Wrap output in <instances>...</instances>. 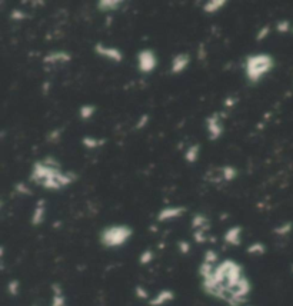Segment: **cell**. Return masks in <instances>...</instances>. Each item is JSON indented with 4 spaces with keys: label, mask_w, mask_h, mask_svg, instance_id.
Wrapping results in <instances>:
<instances>
[{
    "label": "cell",
    "mask_w": 293,
    "mask_h": 306,
    "mask_svg": "<svg viewBox=\"0 0 293 306\" xmlns=\"http://www.w3.org/2000/svg\"><path fill=\"white\" fill-rule=\"evenodd\" d=\"M77 180V175L73 172H62L59 160L53 156L34 162L30 173V182L43 186L49 190H60Z\"/></svg>",
    "instance_id": "6da1fadb"
},
{
    "label": "cell",
    "mask_w": 293,
    "mask_h": 306,
    "mask_svg": "<svg viewBox=\"0 0 293 306\" xmlns=\"http://www.w3.org/2000/svg\"><path fill=\"white\" fill-rule=\"evenodd\" d=\"M275 67V59L269 53L249 54L245 62V73L250 85L259 83L263 76H266Z\"/></svg>",
    "instance_id": "7a4b0ae2"
},
{
    "label": "cell",
    "mask_w": 293,
    "mask_h": 306,
    "mask_svg": "<svg viewBox=\"0 0 293 306\" xmlns=\"http://www.w3.org/2000/svg\"><path fill=\"white\" fill-rule=\"evenodd\" d=\"M133 235V229L127 225H110L105 227L99 235L100 243L105 247H120L129 242Z\"/></svg>",
    "instance_id": "3957f363"
},
{
    "label": "cell",
    "mask_w": 293,
    "mask_h": 306,
    "mask_svg": "<svg viewBox=\"0 0 293 306\" xmlns=\"http://www.w3.org/2000/svg\"><path fill=\"white\" fill-rule=\"evenodd\" d=\"M138 67L142 73H152L156 66H158V58H156V53L153 50L150 49H143L140 50L138 56Z\"/></svg>",
    "instance_id": "277c9868"
},
{
    "label": "cell",
    "mask_w": 293,
    "mask_h": 306,
    "mask_svg": "<svg viewBox=\"0 0 293 306\" xmlns=\"http://www.w3.org/2000/svg\"><path fill=\"white\" fill-rule=\"evenodd\" d=\"M206 129L209 139L218 140L223 135V120H222V113L210 114L206 119Z\"/></svg>",
    "instance_id": "5b68a950"
},
{
    "label": "cell",
    "mask_w": 293,
    "mask_h": 306,
    "mask_svg": "<svg viewBox=\"0 0 293 306\" xmlns=\"http://www.w3.org/2000/svg\"><path fill=\"white\" fill-rule=\"evenodd\" d=\"M93 49L94 53L99 54V56H102V58H105V59L107 60H112L114 63H120V62L123 60V54H122V52H120L119 49L107 46V45L102 43V42H97L93 46Z\"/></svg>",
    "instance_id": "8992f818"
},
{
    "label": "cell",
    "mask_w": 293,
    "mask_h": 306,
    "mask_svg": "<svg viewBox=\"0 0 293 306\" xmlns=\"http://www.w3.org/2000/svg\"><path fill=\"white\" fill-rule=\"evenodd\" d=\"M190 65V54L189 53H178L172 59V65H170V73L179 74L185 72L187 66Z\"/></svg>",
    "instance_id": "52a82bcc"
},
{
    "label": "cell",
    "mask_w": 293,
    "mask_h": 306,
    "mask_svg": "<svg viewBox=\"0 0 293 306\" xmlns=\"http://www.w3.org/2000/svg\"><path fill=\"white\" fill-rule=\"evenodd\" d=\"M185 207L183 206H167L165 209H162L159 213H158V222H167L170 219H176L182 216L185 213Z\"/></svg>",
    "instance_id": "ba28073f"
},
{
    "label": "cell",
    "mask_w": 293,
    "mask_h": 306,
    "mask_svg": "<svg viewBox=\"0 0 293 306\" xmlns=\"http://www.w3.org/2000/svg\"><path fill=\"white\" fill-rule=\"evenodd\" d=\"M225 243L230 245V246H239L242 243V227L240 226H232L229 227L223 236Z\"/></svg>",
    "instance_id": "9c48e42d"
},
{
    "label": "cell",
    "mask_w": 293,
    "mask_h": 306,
    "mask_svg": "<svg viewBox=\"0 0 293 306\" xmlns=\"http://www.w3.org/2000/svg\"><path fill=\"white\" fill-rule=\"evenodd\" d=\"M174 299V292L170 289H163L159 293H156L152 299H149V305L150 306H163L166 305L167 302Z\"/></svg>",
    "instance_id": "30bf717a"
},
{
    "label": "cell",
    "mask_w": 293,
    "mask_h": 306,
    "mask_svg": "<svg viewBox=\"0 0 293 306\" xmlns=\"http://www.w3.org/2000/svg\"><path fill=\"white\" fill-rule=\"evenodd\" d=\"M45 218H46V203H45V200L40 199L36 203V206H34L33 216H32V225L39 226V225L43 223Z\"/></svg>",
    "instance_id": "8fae6325"
},
{
    "label": "cell",
    "mask_w": 293,
    "mask_h": 306,
    "mask_svg": "<svg viewBox=\"0 0 293 306\" xmlns=\"http://www.w3.org/2000/svg\"><path fill=\"white\" fill-rule=\"evenodd\" d=\"M70 59H72L70 54L66 52H52L45 56L43 62L45 63H66V62H70Z\"/></svg>",
    "instance_id": "7c38bea8"
},
{
    "label": "cell",
    "mask_w": 293,
    "mask_h": 306,
    "mask_svg": "<svg viewBox=\"0 0 293 306\" xmlns=\"http://www.w3.org/2000/svg\"><path fill=\"white\" fill-rule=\"evenodd\" d=\"M209 219H207L205 215H202V213H198V215H194L193 219H192V227H193L194 231H207L209 229Z\"/></svg>",
    "instance_id": "4fadbf2b"
},
{
    "label": "cell",
    "mask_w": 293,
    "mask_h": 306,
    "mask_svg": "<svg viewBox=\"0 0 293 306\" xmlns=\"http://www.w3.org/2000/svg\"><path fill=\"white\" fill-rule=\"evenodd\" d=\"M122 5V2L119 0H102L97 3V9H99L100 12H103V13H107V12H114V10H118Z\"/></svg>",
    "instance_id": "5bb4252c"
},
{
    "label": "cell",
    "mask_w": 293,
    "mask_h": 306,
    "mask_svg": "<svg viewBox=\"0 0 293 306\" xmlns=\"http://www.w3.org/2000/svg\"><path fill=\"white\" fill-rule=\"evenodd\" d=\"M226 3H227L226 0H210V2L205 3V6H203V12L207 14H213L216 13V12H219L220 9H223Z\"/></svg>",
    "instance_id": "9a60e30c"
},
{
    "label": "cell",
    "mask_w": 293,
    "mask_h": 306,
    "mask_svg": "<svg viewBox=\"0 0 293 306\" xmlns=\"http://www.w3.org/2000/svg\"><path fill=\"white\" fill-rule=\"evenodd\" d=\"M199 153L200 145L199 143H194L192 146H189V149L185 152V160L189 162V163H194V162H198V159H199Z\"/></svg>",
    "instance_id": "2e32d148"
},
{
    "label": "cell",
    "mask_w": 293,
    "mask_h": 306,
    "mask_svg": "<svg viewBox=\"0 0 293 306\" xmlns=\"http://www.w3.org/2000/svg\"><path fill=\"white\" fill-rule=\"evenodd\" d=\"M53 298H52V306H66L65 295L62 292L59 285H53Z\"/></svg>",
    "instance_id": "e0dca14e"
},
{
    "label": "cell",
    "mask_w": 293,
    "mask_h": 306,
    "mask_svg": "<svg viewBox=\"0 0 293 306\" xmlns=\"http://www.w3.org/2000/svg\"><path fill=\"white\" fill-rule=\"evenodd\" d=\"M82 145L85 147H89V149H96V147L103 146V145H105V140L90 138V136H85V138L82 139Z\"/></svg>",
    "instance_id": "ac0fdd59"
},
{
    "label": "cell",
    "mask_w": 293,
    "mask_h": 306,
    "mask_svg": "<svg viewBox=\"0 0 293 306\" xmlns=\"http://www.w3.org/2000/svg\"><path fill=\"white\" fill-rule=\"evenodd\" d=\"M246 252L249 253V255L260 256V255H263V253L266 252V246H265L263 243H260V242H255L250 246H247Z\"/></svg>",
    "instance_id": "d6986e66"
},
{
    "label": "cell",
    "mask_w": 293,
    "mask_h": 306,
    "mask_svg": "<svg viewBox=\"0 0 293 306\" xmlns=\"http://www.w3.org/2000/svg\"><path fill=\"white\" fill-rule=\"evenodd\" d=\"M96 113V107L93 105H85L79 109V116L83 120H89Z\"/></svg>",
    "instance_id": "ffe728a7"
},
{
    "label": "cell",
    "mask_w": 293,
    "mask_h": 306,
    "mask_svg": "<svg viewBox=\"0 0 293 306\" xmlns=\"http://www.w3.org/2000/svg\"><path fill=\"white\" fill-rule=\"evenodd\" d=\"M222 172H223V179L225 182H232L236 179L238 176V169L233 166H222Z\"/></svg>",
    "instance_id": "44dd1931"
},
{
    "label": "cell",
    "mask_w": 293,
    "mask_h": 306,
    "mask_svg": "<svg viewBox=\"0 0 293 306\" xmlns=\"http://www.w3.org/2000/svg\"><path fill=\"white\" fill-rule=\"evenodd\" d=\"M218 259H219V255L213 249H207L203 255V262L210 263V265H218Z\"/></svg>",
    "instance_id": "7402d4cb"
},
{
    "label": "cell",
    "mask_w": 293,
    "mask_h": 306,
    "mask_svg": "<svg viewBox=\"0 0 293 306\" xmlns=\"http://www.w3.org/2000/svg\"><path fill=\"white\" fill-rule=\"evenodd\" d=\"M154 258V253L150 251V249H146V251H143L142 252V255H140V258H139V262H140V265H149L152 260H153Z\"/></svg>",
    "instance_id": "603a6c76"
},
{
    "label": "cell",
    "mask_w": 293,
    "mask_h": 306,
    "mask_svg": "<svg viewBox=\"0 0 293 306\" xmlns=\"http://www.w3.org/2000/svg\"><path fill=\"white\" fill-rule=\"evenodd\" d=\"M7 289H9V293L12 295V296H17L19 295V291H20V283L19 280H10L9 282V286H7Z\"/></svg>",
    "instance_id": "cb8c5ba5"
},
{
    "label": "cell",
    "mask_w": 293,
    "mask_h": 306,
    "mask_svg": "<svg viewBox=\"0 0 293 306\" xmlns=\"http://www.w3.org/2000/svg\"><path fill=\"white\" fill-rule=\"evenodd\" d=\"M292 223H290V222H287V223H283V225H282V226H279V227H276V229H275V233H278V235H282V236H283V235H287V233L290 232V231H292Z\"/></svg>",
    "instance_id": "d4e9b609"
},
{
    "label": "cell",
    "mask_w": 293,
    "mask_h": 306,
    "mask_svg": "<svg viewBox=\"0 0 293 306\" xmlns=\"http://www.w3.org/2000/svg\"><path fill=\"white\" fill-rule=\"evenodd\" d=\"M178 247H179V252L183 253V255H187L190 252V243L186 242V240H179L178 242Z\"/></svg>",
    "instance_id": "484cf974"
},
{
    "label": "cell",
    "mask_w": 293,
    "mask_h": 306,
    "mask_svg": "<svg viewBox=\"0 0 293 306\" xmlns=\"http://www.w3.org/2000/svg\"><path fill=\"white\" fill-rule=\"evenodd\" d=\"M134 291H136V296H138V298H139V299H143V300H149V292H147L146 289H145V288L143 286H136V289H134Z\"/></svg>",
    "instance_id": "4316f807"
},
{
    "label": "cell",
    "mask_w": 293,
    "mask_h": 306,
    "mask_svg": "<svg viewBox=\"0 0 293 306\" xmlns=\"http://www.w3.org/2000/svg\"><path fill=\"white\" fill-rule=\"evenodd\" d=\"M276 29L282 32V33H285V32H289V29H290V23L287 22V20H280L278 22V25H276Z\"/></svg>",
    "instance_id": "83f0119b"
},
{
    "label": "cell",
    "mask_w": 293,
    "mask_h": 306,
    "mask_svg": "<svg viewBox=\"0 0 293 306\" xmlns=\"http://www.w3.org/2000/svg\"><path fill=\"white\" fill-rule=\"evenodd\" d=\"M269 32H270V29H269V26L262 27V29H260V30H259V33H258V36H256V39H258V40L265 39V37H266L267 34H269Z\"/></svg>",
    "instance_id": "f1b7e54d"
},
{
    "label": "cell",
    "mask_w": 293,
    "mask_h": 306,
    "mask_svg": "<svg viewBox=\"0 0 293 306\" xmlns=\"http://www.w3.org/2000/svg\"><path fill=\"white\" fill-rule=\"evenodd\" d=\"M149 122V114H143L142 118H140V122L136 125V129H142V127L146 126V123Z\"/></svg>",
    "instance_id": "f546056e"
},
{
    "label": "cell",
    "mask_w": 293,
    "mask_h": 306,
    "mask_svg": "<svg viewBox=\"0 0 293 306\" xmlns=\"http://www.w3.org/2000/svg\"><path fill=\"white\" fill-rule=\"evenodd\" d=\"M10 16H12V19H14V20H22V19H25V17H26V14L23 13V12H20V10H13Z\"/></svg>",
    "instance_id": "4dcf8cb0"
}]
</instances>
